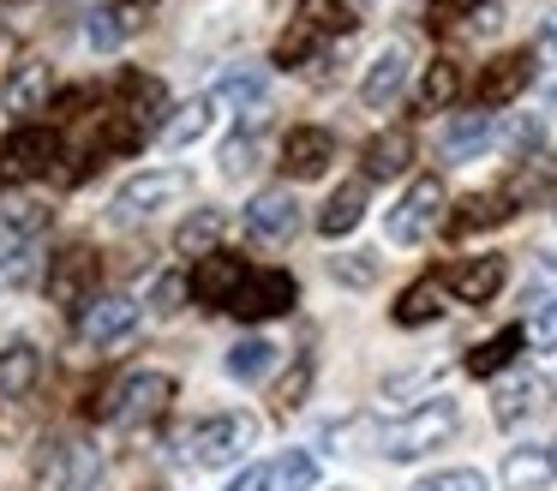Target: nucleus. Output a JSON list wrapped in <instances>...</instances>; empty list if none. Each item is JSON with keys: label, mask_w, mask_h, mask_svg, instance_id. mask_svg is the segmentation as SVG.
I'll list each match as a JSON object with an SVG mask.
<instances>
[{"label": "nucleus", "mask_w": 557, "mask_h": 491, "mask_svg": "<svg viewBox=\"0 0 557 491\" xmlns=\"http://www.w3.org/2000/svg\"><path fill=\"white\" fill-rule=\"evenodd\" d=\"M360 216H366V180H348V186H336V198L318 210V234L342 240V234H354V228H360Z\"/></svg>", "instance_id": "obj_23"}, {"label": "nucleus", "mask_w": 557, "mask_h": 491, "mask_svg": "<svg viewBox=\"0 0 557 491\" xmlns=\"http://www.w3.org/2000/svg\"><path fill=\"white\" fill-rule=\"evenodd\" d=\"M312 24H300V19H294V30H282V42H276V60H282V66H294V60H306V54H312Z\"/></svg>", "instance_id": "obj_40"}, {"label": "nucleus", "mask_w": 557, "mask_h": 491, "mask_svg": "<svg viewBox=\"0 0 557 491\" xmlns=\"http://www.w3.org/2000/svg\"><path fill=\"white\" fill-rule=\"evenodd\" d=\"M169 402H174V378H169V371H133V378L114 390L109 419L121 431H138V426H150V419H157Z\"/></svg>", "instance_id": "obj_6"}, {"label": "nucleus", "mask_w": 557, "mask_h": 491, "mask_svg": "<svg viewBox=\"0 0 557 491\" xmlns=\"http://www.w3.org/2000/svg\"><path fill=\"white\" fill-rule=\"evenodd\" d=\"M473 7H480V0H432V24H456V19H468Z\"/></svg>", "instance_id": "obj_44"}, {"label": "nucleus", "mask_w": 557, "mask_h": 491, "mask_svg": "<svg viewBox=\"0 0 557 491\" xmlns=\"http://www.w3.org/2000/svg\"><path fill=\"white\" fill-rule=\"evenodd\" d=\"M216 102H234V108H246V114L258 120V108H264V72H258V66H228Z\"/></svg>", "instance_id": "obj_30"}, {"label": "nucleus", "mask_w": 557, "mask_h": 491, "mask_svg": "<svg viewBox=\"0 0 557 491\" xmlns=\"http://www.w3.org/2000/svg\"><path fill=\"white\" fill-rule=\"evenodd\" d=\"M330 162H336V138H330L324 126H294L288 138H282V168H288L294 180H318Z\"/></svg>", "instance_id": "obj_14"}, {"label": "nucleus", "mask_w": 557, "mask_h": 491, "mask_svg": "<svg viewBox=\"0 0 557 491\" xmlns=\"http://www.w3.org/2000/svg\"><path fill=\"white\" fill-rule=\"evenodd\" d=\"M521 342H528V335H521L516 323H509V330H497L492 342H480V347L468 354V371H473V378H492V371H504L509 359H516V347H521Z\"/></svg>", "instance_id": "obj_29"}, {"label": "nucleus", "mask_w": 557, "mask_h": 491, "mask_svg": "<svg viewBox=\"0 0 557 491\" xmlns=\"http://www.w3.org/2000/svg\"><path fill=\"white\" fill-rule=\"evenodd\" d=\"M294 299H300V287H294L288 270H252L228 311H234V318H246V323H264V318H282Z\"/></svg>", "instance_id": "obj_8"}, {"label": "nucleus", "mask_w": 557, "mask_h": 491, "mask_svg": "<svg viewBox=\"0 0 557 491\" xmlns=\"http://www.w3.org/2000/svg\"><path fill=\"white\" fill-rule=\"evenodd\" d=\"M492 144V108H473V114H456L444 126V138H437V150L449 156V162H468L473 150H485Z\"/></svg>", "instance_id": "obj_20"}, {"label": "nucleus", "mask_w": 557, "mask_h": 491, "mask_svg": "<svg viewBox=\"0 0 557 491\" xmlns=\"http://www.w3.org/2000/svg\"><path fill=\"white\" fill-rule=\"evenodd\" d=\"M528 78H533V54H497L492 66L480 72V108H504V102H516L521 90H528Z\"/></svg>", "instance_id": "obj_15"}, {"label": "nucleus", "mask_w": 557, "mask_h": 491, "mask_svg": "<svg viewBox=\"0 0 557 491\" xmlns=\"http://www.w3.org/2000/svg\"><path fill=\"white\" fill-rule=\"evenodd\" d=\"M252 168H258V144L252 138H228V144H222V174H228V180L252 174Z\"/></svg>", "instance_id": "obj_39"}, {"label": "nucleus", "mask_w": 557, "mask_h": 491, "mask_svg": "<svg viewBox=\"0 0 557 491\" xmlns=\"http://www.w3.org/2000/svg\"><path fill=\"white\" fill-rule=\"evenodd\" d=\"M186 192H193V174H186V168H150V174H133L121 192H114L109 216L114 222H145V216H157L162 204H181Z\"/></svg>", "instance_id": "obj_2"}, {"label": "nucleus", "mask_w": 557, "mask_h": 491, "mask_svg": "<svg viewBox=\"0 0 557 491\" xmlns=\"http://www.w3.org/2000/svg\"><path fill=\"white\" fill-rule=\"evenodd\" d=\"M552 474H557V462L545 450H509V462H504V486L509 491H540Z\"/></svg>", "instance_id": "obj_27"}, {"label": "nucleus", "mask_w": 557, "mask_h": 491, "mask_svg": "<svg viewBox=\"0 0 557 491\" xmlns=\"http://www.w3.org/2000/svg\"><path fill=\"white\" fill-rule=\"evenodd\" d=\"M306 390H312V359L300 354V359H294V371L276 383V407H282V414H294V407L306 402Z\"/></svg>", "instance_id": "obj_38"}, {"label": "nucleus", "mask_w": 557, "mask_h": 491, "mask_svg": "<svg viewBox=\"0 0 557 491\" xmlns=\"http://www.w3.org/2000/svg\"><path fill=\"white\" fill-rule=\"evenodd\" d=\"M360 162H366V180H396L401 168L413 162V138L401 126L396 132H377V138L360 150Z\"/></svg>", "instance_id": "obj_22"}, {"label": "nucleus", "mask_w": 557, "mask_h": 491, "mask_svg": "<svg viewBox=\"0 0 557 491\" xmlns=\"http://www.w3.org/2000/svg\"><path fill=\"white\" fill-rule=\"evenodd\" d=\"M312 486H318V462L306 450H288L264 467H246L228 491H312Z\"/></svg>", "instance_id": "obj_11"}, {"label": "nucleus", "mask_w": 557, "mask_h": 491, "mask_svg": "<svg viewBox=\"0 0 557 491\" xmlns=\"http://www.w3.org/2000/svg\"><path fill=\"white\" fill-rule=\"evenodd\" d=\"M85 42H90V48H102V54H109V48H121V42H126L121 19H114V12H109V0H102V7L90 12V24H85Z\"/></svg>", "instance_id": "obj_37"}, {"label": "nucleus", "mask_w": 557, "mask_h": 491, "mask_svg": "<svg viewBox=\"0 0 557 491\" xmlns=\"http://www.w3.org/2000/svg\"><path fill=\"white\" fill-rule=\"evenodd\" d=\"M270 359H276V347H270L264 335H246V342H234V347H228V378L258 383V378L270 371Z\"/></svg>", "instance_id": "obj_32"}, {"label": "nucleus", "mask_w": 557, "mask_h": 491, "mask_svg": "<svg viewBox=\"0 0 557 491\" xmlns=\"http://www.w3.org/2000/svg\"><path fill=\"white\" fill-rule=\"evenodd\" d=\"M504 216H509V198L504 192H485V198L461 204V216L449 222V234H473V228H492V222H504Z\"/></svg>", "instance_id": "obj_33"}, {"label": "nucleus", "mask_w": 557, "mask_h": 491, "mask_svg": "<svg viewBox=\"0 0 557 491\" xmlns=\"http://www.w3.org/2000/svg\"><path fill=\"white\" fill-rule=\"evenodd\" d=\"M222 234H228V216L222 210H193L181 228H174V251H186V258H210Z\"/></svg>", "instance_id": "obj_25"}, {"label": "nucleus", "mask_w": 557, "mask_h": 491, "mask_svg": "<svg viewBox=\"0 0 557 491\" xmlns=\"http://www.w3.org/2000/svg\"><path fill=\"white\" fill-rule=\"evenodd\" d=\"M252 438H258L252 414H210V419H198V426L181 431V455L198 467H228L252 450Z\"/></svg>", "instance_id": "obj_1"}, {"label": "nucleus", "mask_w": 557, "mask_h": 491, "mask_svg": "<svg viewBox=\"0 0 557 491\" xmlns=\"http://www.w3.org/2000/svg\"><path fill=\"white\" fill-rule=\"evenodd\" d=\"M42 474H49L54 491H90L97 474H102V455L90 450L85 438H61V443H49V455H42Z\"/></svg>", "instance_id": "obj_10"}, {"label": "nucleus", "mask_w": 557, "mask_h": 491, "mask_svg": "<svg viewBox=\"0 0 557 491\" xmlns=\"http://www.w3.org/2000/svg\"><path fill=\"white\" fill-rule=\"evenodd\" d=\"M540 54H545V60H557V12L540 24Z\"/></svg>", "instance_id": "obj_45"}, {"label": "nucleus", "mask_w": 557, "mask_h": 491, "mask_svg": "<svg viewBox=\"0 0 557 491\" xmlns=\"http://www.w3.org/2000/svg\"><path fill=\"white\" fill-rule=\"evenodd\" d=\"M97 275H102V258L90 246H66L61 258L49 263V299L66 311H85L97 299Z\"/></svg>", "instance_id": "obj_7"}, {"label": "nucleus", "mask_w": 557, "mask_h": 491, "mask_svg": "<svg viewBox=\"0 0 557 491\" xmlns=\"http://www.w3.org/2000/svg\"><path fill=\"white\" fill-rule=\"evenodd\" d=\"M0 102H7V114H37L49 102V66L42 60H18L7 90H0Z\"/></svg>", "instance_id": "obj_19"}, {"label": "nucleus", "mask_w": 557, "mask_h": 491, "mask_svg": "<svg viewBox=\"0 0 557 491\" xmlns=\"http://www.w3.org/2000/svg\"><path fill=\"white\" fill-rule=\"evenodd\" d=\"M456 90H461L456 60H432V66H425V78H420V108H425V114H437V108L456 102Z\"/></svg>", "instance_id": "obj_31"}, {"label": "nucleus", "mask_w": 557, "mask_h": 491, "mask_svg": "<svg viewBox=\"0 0 557 491\" xmlns=\"http://www.w3.org/2000/svg\"><path fill=\"white\" fill-rule=\"evenodd\" d=\"M533 407H540V378H509L504 390L492 395V419L497 426H516V419H528Z\"/></svg>", "instance_id": "obj_28"}, {"label": "nucleus", "mask_w": 557, "mask_h": 491, "mask_svg": "<svg viewBox=\"0 0 557 491\" xmlns=\"http://www.w3.org/2000/svg\"><path fill=\"white\" fill-rule=\"evenodd\" d=\"M61 162V138L42 126H25L0 144V186H25V180H42Z\"/></svg>", "instance_id": "obj_5"}, {"label": "nucleus", "mask_w": 557, "mask_h": 491, "mask_svg": "<svg viewBox=\"0 0 557 491\" xmlns=\"http://www.w3.org/2000/svg\"><path fill=\"white\" fill-rule=\"evenodd\" d=\"M401 84H408V48L401 42H389L384 54L366 66V84H360V102L366 108H389L401 96Z\"/></svg>", "instance_id": "obj_16"}, {"label": "nucleus", "mask_w": 557, "mask_h": 491, "mask_svg": "<svg viewBox=\"0 0 557 491\" xmlns=\"http://www.w3.org/2000/svg\"><path fill=\"white\" fill-rule=\"evenodd\" d=\"M246 263L234 258V251H210V258H198L193 270V299L198 306H234V294L246 287Z\"/></svg>", "instance_id": "obj_13"}, {"label": "nucleus", "mask_w": 557, "mask_h": 491, "mask_svg": "<svg viewBox=\"0 0 557 491\" xmlns=\"http://www.w3.org/2000/svg\"><path fill=\"white\" fill-rule=\"evenodd\" d=\"M528 342L540 347V354H557V299H552V306H540V311H533Z\"/></svg>", "instance_id": "obj_41"}, {"label": "nucleus", "mask_w": 557, "mask_h": 491, "mask_svg": "<svg viewBox=\"0 0 557 491\" xmlns=\"http://www.w3.org/2000/svg\"><path fill=\"white\" fill-rule=\"evenodd\" d=\"M456 431V402H425V407H413L408 419H396V426L384 431V443L377 450L389 455V462H413V455H425V450H437V443Z\"/></svg>", "instance_id": "obj_3"}, {"label": "nucleus", "mask_w": 557, "mask_h": 491, "mask_svg": "<svg viewBox=\"0 0 557 491\" xmlns=\"http://www.w3.org/2000/svg\"><path fill=\"white\" fill-rule=\"evenodd\" d=\"M162 108H169V90H162V78L126 72V78H121V114L133 120V126H157ZM157 132H162V126H157Z\"/></svg>", "instance_id": "obj_18"}, {"label": "nucleus", "mask_w": 557, "mask_h": 491, "mask_svg": "<svg viewBox=\"0 0 557 491\" xmlns=\"http://www.w3.org/2000/svg\"><path fill=\"white\" fill-rule=\"evenodd\" d=\"M504 275H509L504 258H468V263H456V270L444 275V287L461 299V306H485V299L504 287Z\"/></svg>", "instance_id": "obj_17"}, {"label": "nucleus", "mask_w": 557, "mask_h": 491, "mask_svg": "<svg viewBox=\"0 0 557 491\" xmlns=\"http://www.w3.org/2000/svg\"><path fill=\"white\" fill-rule=\"evenodd\" d=\"M413 491H492L480 467H444V474H425Z\"/></svg>", "instance_id": "obj_35"}, {"label": "nucleus", "mask_w": 557, "mask_h": 491, "mask_svg": "<svg viewBox=\"0 0 557 491\" xmlns=\"http://www.w3.org/2000/svg\"><path fill=\"white\" fill-rule=\"evenodd\" d=\"M186 287H193V275H162L157 282V311H181Z\"/></svg>", "instance_id": "obj_43"}, {"label": "nucleus", "mask_w": 557, "mask_h": 491, "mask_svg": "<svg viewBox=\"0 0 557 491\" xmlns=\"http://www.w3.org/2000/svg\"><path fill=\"white\" fill-rule=\"evenodd\" d=\"M540 138H545V126H540V120H516V126L504 132V144H509V150H516V156L540 150Z\"/></svg>", "instance_id": "obj_42"}, {"label": "nucleus", "mask_w": 557, "mask_h": 491, "mask_svg": "<svg viewBox=\"0 0 557 491\" xmlns=\"http://www.w3.org/2000/svg\"><path fill=\"white\" fill-rule=\"evenodd\" d=\"M444 216V180L437 174H420L408 192H401V204L384 216V234L396 240V246H420L425 234H432V222Z\"/></svg>", "instance_id": "obj_4"}, {"label": "nucleus", "mask_w": 557, "mask_h": 491, "mask_svg": "<svg viewBox=\"0 0 557 491\" xmlns=\"http://www.w3.org/2000/svg\"><path fill=\"white\" fill-rule=\"evenodd\" d=\"M294 228H300V204H294L288 186H264L252 204H246V234L252 240L282 246V240H294Z\"/></svg>", "instance_id": "obj_12"}, {"label": "nucleus", "mask_w": 557, "mask_h": 491, "mask_svg": "<svg viewBox=\"0 0 557 491\" xmlns=\"http://www.w3.org/2000/svg\"><path fill=\"white\" fill-rule=\"evenodd\" d=\"M42 378V354L30 342H7L0 347V395L13 402V395H30V383Z\"/></svg>", "instance_id": "obj_24"}, {"label": "nucleus", "mask_w": 557, "mask_h": 491, "mask_svg": "<svg viewBox=\"0 0 557 491\" xmlns=\"http://www.w3.org/2000/svg\"><path fill=\"white\" fill-rule=\"evenodd\" d=\"M330 275L348 287H372L377 282V258L372 251H348V258H330Z\"/></svg>", "instance_id": "obj_36"}, {"label": "nucleus", "mask_w": 557, "mask_h": 491, "mask_svg": "<svg viewBox=\"0 0 557 491\" xmlns=\"http://www.w3.org/2000/svg\"><path fill=\"white\" fill-rule=\"evenodd\" d=\"M138 330V299L133 294H97L85 311H78V335H85L90 347H109L121 342V335Z\"/></svg>", "instance_id": "obj_9"}, {"label": "nucleus", "mask_w": 557, "mask_h": 491, "mask_svg": "<svg viewBox=\"0 0 557 491\" xmlns=\"http://www.w3.org/2000/svg\"><path fill=\"white\" fill-rule=\"evenodd\" d=\"M552 462H557V443H552Z\"/></svg>", "instance_id": "obj_46"}, {"label": "nucleus", "mask_w": 557, "mask_h": 491, "mask_svg": "<svg viewBox=\"0 0 557 491\" xmlns=\"http://www.w3.org/2000/svg\"><path fill=\"white\" fill-rule=\"evenodd\" d=\"M300 24H312V30H354V12L342 0H300Z\"/></svg>", "instance_id": "obj_34"}, {"label": "nucleus", "mask_w": 557, "mask_h": 491, "mask_svg": "<svg viewBox=\"0 0 557 491\" xmlns=\"http://www.w3.org/2000/svg\"><path fill=\"white\" fill-rule=\"evenodd\" d=\"M552 102H557V96H552Z\"/></svg>", "instance_id": "obj_47"}, {"label": "nucleus", "mask_w": 557, "mask_h": 491, "mask_svg": "<svg viewBox=\"0 0 557 491\" xmlns=\"http://www.w3.org/2000/svg\"><path fill=\"white\" fill-rule=\"evenodd\" d=\"M437 311H444V282L437 275H425V282H413L408 294L396 299V323L401 330H420V323H432Z\"/></svg>", "instance_id": "obj_26"}, {"label": "nucleus", "mask_w": 557, "mask_h": 491, "mask_svg": "<svg viewBox=\"0 0 557 491\" xmlns=\"http://www.w3.org/2000/svg\"><path fill=\"white\" fill-rule=\"evenodd\" d=\"M210 120H216V96H193V102L174 108V120H162L157 138L169 144V150H186V144H198L210 132Z\"/></svg>", "instance_id": "obj_21"}]
</instances>
